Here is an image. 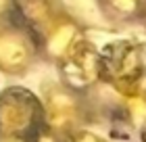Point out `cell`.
<instances>
[{"mask_svg": "<svg viewBox=\"0 0 146 142\" xmlns=\"http://www.w3.org/2000/svg\"><path fill=\"white\" fill-rule=\"evenodd\" d=\"M100 79L125 98H146V44L119 40L100 52Z\"/></svg>", "mask_w": 146, "mask_h": 142, "instance_id": "6da1fadb", "label": "cell"}, {"mask_svg": "<svg viewBox=\"0 0 146 142\" xmlns=\"http://www.w3.org/2000/svg\"><path fill=\"white\" fill-rule=\"evenodd\" d=\"M46 127L44 105L25 88H6L0 94V138L23 142Z\"/></svg>", "mask_w": 146, "mask_h": 142, "instance_id": "7a4b0ae2", "label": "cell"}, {"mask_svg": "<svg viewBox=\"0 0 146 142\" xmlns=\"http://www.w3.org/2000/svg\"><path fill=\"white\" fill-rule=\"evenodd\" d=\"M40 55L38 38L17 17L0 23V71L21 75L34 65Z\"/></svg>", "mask_w": 146, "mask_h": 142, "instance_id": "3957f363", "label": "cell"}, {"mask_svg": "<svg viewBox=\"0 0 146 142\" xmlns=\"http://www.w3.org/2000/svg\"><path fill=\"white\" fill-rule=\"evenodd\" d=\"M44 117H46V125L52 132L61 136H71L73 132L82 130V121L86 109L79 100L75 90H69L67 86L58 84V86H50L44 92Z\"/></svg>", "mask_w": 146, "mask_h": 142, "instance_id": "277c9868", "label": "cell"}, {"mask_svg": "<svg viewBox=\"0 0 146 142\" xmlns=\"http://www.w3.org/2000/svg\"><path fill=\"white\" fill-rule=\"evenodd\" d=\"M56 65L63 86L69 90H86L100 79V52L88 40L77 42Z\"/></svg>", "mask_w": 146, "mask_h": 142, "instance_id": "5b68a950", "label": "cell"}, {"mask_svg": "<svg viewBox=\"0 0 146 142\" xmlns=\"http://www.w3.org/2000/svg\"><path fill=\"white\" fill-rule=\"evenodd\" d=\"M36 38H38V46H40V55H44L48 61H54V63H58L77 42L86 40L82 23L73 15H69L67 11H63Z\"/></svg>", "mask_w": 146, "mask_h": 142, "instance_id": "8992f818", "label": "cell"}, {"mask_svg": "<svg viewBox=\"0 0 146 142\" xmlns=\"http://www.w3.org/2000/svg\"><path fill=\"white\" fill-rule=\"evenodd\" d=\"M63 11L61 0H15V17L36 36L44 31Z\"/></svg>", "mask_w": 146, "mask_h": 142, "instance_id": "52a82bcc", "label": "cell"}, {"mask_svg": "<svg viewBox=\"0 0 146 142\" xmlns=\"http://www.w3.org/2000/svg\"><path fill=\"white\" fill-rule=\"evenodd\" d=\"M100 13L113 23L140 21L146 11V0H98Z\"/></svg>", "mask_w": 146, "mask_h": 142, "instance_id": "ba28073f", "label": "cell"}, {"mask_svg": "<svg viewBox=\"0 0 146 142\" xmlns=\"http://www.w3.org/2000/svg\"><path fill=\"white\" fill-rule=\"evenodd\" d=\"M67 142H104V140L100 136H96V134H92V132L77 130V132H73L71 136H67Z\"/></svg>", "mask_w": 146, "mask_h": 142, "instance_id": "9c48e42d", "label": "cell"}, {"mask_svg": "<svg viewBox=\"0 0 146 142\" xmlns=\"http://www.w3.org/2000/svg\"><path fill=\"white\" fill-rule=\"evenodd\" d=\"M15 17V0H0V23Z\"/></svg>", "mask_w": 146, "mask_h": 142, "instance_id": "30bf717a", "label": "cell"}, {"mask_svg": "<svg viewBox=\"0 0 146 142\" xmlns=\"http://www.w3.org/2000/svg\"><path fill=\"white\" fill-rule=\"evenodd\" d=\"M142 142H146V123H144V127H142Z\"/></svg>", "mask_w": 146, "mask_h": 142, "instance_id": "8fae6325", "label": "cell"}, {"mask_svg": "<svg viewBox=\"0 0 146 142\" xmlns=\"http://www.w3.org/2000/svg\"><path fill=\"white\" fill-rule=\"evenodd\" d=\"M140 21H142V25H144V27H146V11H144V15H142V19H140Z\"/></svg>", "mask_w": 146, "mask_h": 142, "instance_id": "7c38bea8", "label": "cell"}]
</instances>
